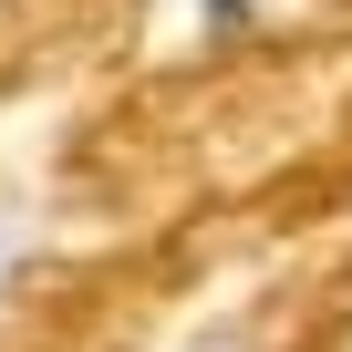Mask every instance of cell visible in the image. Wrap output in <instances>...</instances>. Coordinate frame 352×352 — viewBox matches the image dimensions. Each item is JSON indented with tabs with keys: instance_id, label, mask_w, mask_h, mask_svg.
<instances>
[{
	"instance_id": "1",
	"label": "cell",
	"mask_w": 352,
	"mask_h": 352,
	"mask_svg": "<svg viewBox=\"0 0 352 352\" xmlns=\"http://www.w3.org/2000/svg\"><path fill=\"white\" fill-rule=\"evenodd\" d=\"M249 21H259V0H197V32H208V42H218V32H249Z\"/></svg>"
},
{
	"instance_id": "2",
	"label": "cell",
	"mask_w": 352,
	"mask_h": 352,
	"mask_svg": "<svg viewBox=\"0 0 352 352\" xmlns=\"http://www.w3.org/2000/svg\"><path fill=\"white\" fill-rule=\"evenodd\" d=\"M21 249H32V228H21V218H0V280L21 270Z\"/></svg>"
},
{
	"instance_id": "3",
	"label": "cell",
	"mask_w": 352,
	"mask_h": 352,
	"mask_svg": "<svg viewBox=\"0 0 352 352\" xmlns=\"http://www.w3.org/2000/svg\"><path fill=\"white\" fill-rule=\"evenodd\" d=\"M187 352H259V342H249V331H197Z\"/></svg>"
}]
</instances>
